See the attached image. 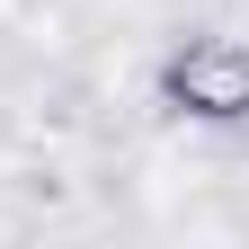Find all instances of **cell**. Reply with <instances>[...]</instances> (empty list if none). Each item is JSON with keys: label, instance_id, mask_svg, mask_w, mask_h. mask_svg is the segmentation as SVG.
<instances>
[{"label": "cell", "instance_id": "1", "mask_svg": "<svg viewBox=\"0 0 249 249\" xmlns=\"http://www.w3.org/2000/svg\"><path fill=\"white\" fill-rule=\"evenodd\" d=\"M151 98L196 124H249V36H223V27L178 36L151 71Z\"/></svg>", "mask_w": 249, "mask_h": 249}]
</instances>
